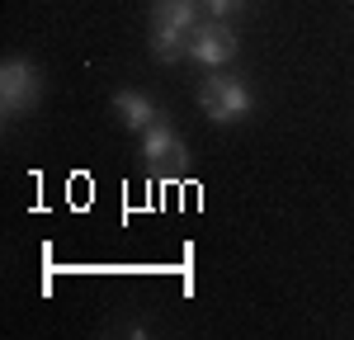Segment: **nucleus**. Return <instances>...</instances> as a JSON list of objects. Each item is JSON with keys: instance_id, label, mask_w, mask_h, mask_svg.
<instances>
[{"instance_id": "5", "label": "nucleus", "mask_w": 354, "mask_h": 340, "mask_svg": "<svg viewBox=\"0 0 354 340\" xmlns=\"http://www.w3.org/2000/svg\"><path fill=\"white\" fill-rule=\"evenodd\" d=\"M232 53H236V33L222 24H198L189 38V57L198 62V66H213L218 71L222 62H232Z\"/></svg>"}, {"instance_id": "7", "label": "nucleus", "mask_w": 354, "mask_h": 340, "mask_svg": "<svg viewBox=\"0 0 354 340\" xmlns=\"http://www.w3.org/2000/svg\"><path fill=\"white\" fill-rule=\"evenodd\" d=\"M203 5H208V10H213V15H227V10H236V5H241V0H203Z\"/></svg>"}, {"instance_id": "3", "label": "nucleus", "mask_w": 354, "mask_h": 340, "mask_svg": "<svg viewBox=\"0 0 354 340\" xmlns=\"http://www.w3.org/2000/svg\"><path fill=\"white\" fill-rule=\"evenodd\" d=\"M198 104H203V113L213 123H236V118L250 113L255 100H250V90L236 76H208V81L198 85Z\"/></svg>"}, {"instance_id": "1", "label": "nucleus", "mask_w": 354, "mask_h": 340, "mask_svg": "<svg viewBox=\"0 0 354 340\" xmlns=\"http://www.w3.org/2000/svg\"><path fill=\"white\" fill-rule=\"evenodd\" d=\"M151 19H156L151 48H156L161 62H175L180 53H189V38H194V28H198V19H194V0H156Z\"/></svg>"}, {"instance_id": "6", "label": "nucleus", "mask_w": 354, "mask_h": 340, "mask_svg": "<svg viewBox=\"0 0 354 340\" xmlns=\"http://www.w3.org/2000/svg\"><path fill=\"white\" fill-rule=\"evenodd\" d=\"M113 109L123 113V123H128V128H137V133H147V128L161 118V113H156V104H151L142 90H118V95H113Z\"/></svg>"}, {"instance_id": "2", "label": "nucleus", "mask_w": 354, "mask_h": 340, "mask_svg": "<svg viewBox=\"0 0 354 340\" xmlns=\"http://www.w3.org/2000/svg\"><path fill=\"white\" fill-rule=\"evenodd\" d=\"M142 156H147V166L156 170V175H165V180H175V175L189 170V147H185V138H180L170 123H161V118L142 133Z\"/></svg>"}, {"instance_id": "4", "label": "nucleus", "mask_w": 354, "mask_h": 340, "mask_svg": "<svg viewBox=\"0 0 354 340\" xmlns=\"http://www.w3.org/2000/svg\"><path fill=\"white\" fill-rule=\"evenodd\" d=\"M38 90H43V81H38L33 62L15 57V62H5V66H0V109H5V118L24 113L28 104L38 100Z\"/></svg>"}]
</instances>
